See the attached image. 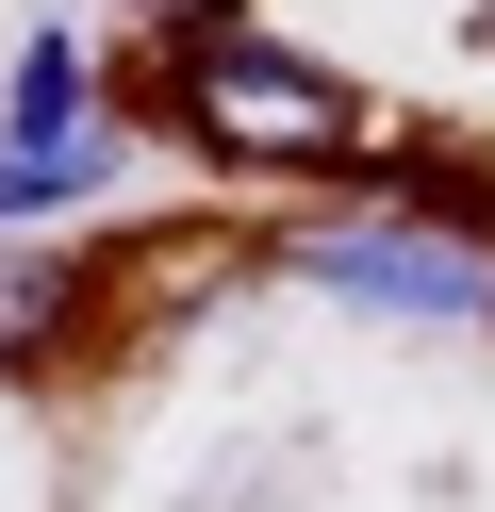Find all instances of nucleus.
<instances>
[{"label":"nucleus","mask_w":495,"mask_h":512,"mask_svg":"<svg viewBox=\"0 0 495 512\" xmlns=\"http://www.w3.org/2000/svg\"><path fill=\"white\" fill-rule=\"evenodd\" d=\"M165 116H182L198 149H231V166H347L363 133H380V100H363L347 67H314V50L281 34H165Z\"/></svg>","instance_id":"obj_1"},{"label":"nucleus","mask_w":495,"mask_h":512,"mask_svg":"<svg viewBox=\"0 0 495 512\" xmlns=\"http://www.w3.org/2000/svg\"><path fill=\"white\" fill-rule=\"evenodd\" d=\"M297 281L380 331H495V232H462V215H314Z\"/></svg>","instance_id":"obj_2"},{"label":"nucleus","mask_w":495,"mask_h":512,"mask_svg":"<svg viewBox=\"0 0 495 512\" xmlns=\"http://www.w3.org/2000/svg\"><path fill=\"white\" fill-rule=\"evenodd\" d=\"M99 133V67H83V34H33L17 67H0V149H83Z\"/></svg>","instance_id":"obj_3"},{"label":"nucleus","mask_w":495,"mask_h":512,"mask_svg":"<svg viewBox=\"0 0 495 512\" xmlns=\"http://www.w3.org/2000/svg\"><path fill=\"white\" fill-rule=\"evenodd\" d=\"M83 314V248H0V364H50Z\"/></svg>","instance_id":"obj_4"},{"label":"nucleus","mask_w":495,"mask_h":512,"mask_svg":"<svg viewBox=\"0 0 495 512\" xmlns=\"http://www.w3.org/2000/svg\"><path fill=\"white\" fill-rule=\"evenodd\" d=\"M99 166H116V133H83V149H0V232L83 215V199H99Z\"/></svg>","instance_id":"obj_5"},{"label":"nucleus","mask_w":495,"mask_h":512,"mask_svg":"<svg viewBox=\"0 0 495 512\" xmlns=\"http://www.w3.org/2000/svg\"><path fill=\"white\" fill-rule=\"evenodd\" d=\"M149 17H165V34H231V0H149Z\"/></svg>","instance_id":"obj_6"}]
</instances>
